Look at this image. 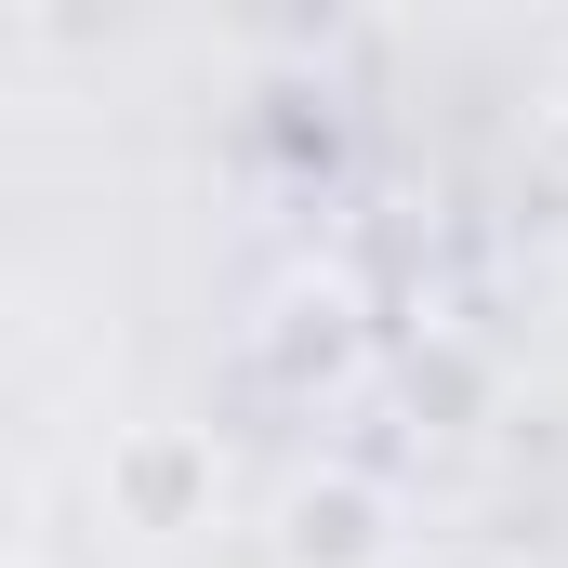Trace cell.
Wrapping results in <instances>:
<instances>
[{
  "label": "cell",
  "instance_id": "obj_1",
  "mask_svg": "<svg viewBox=\"0 0 568 568\" xmlns=\"http://www.w3.org/2000/svg\"><path fill=\"white\" fill-rule=\"evenodd\" d=\"M265 568H397V503H384V476H344V463L291 476L278 516H265Z\"/></svg>",
  "mask_w": 568,
  "mask_h": 568
},
{
  "label": "cell",
  "instance_id": "obj_2",
  "mask_svg": "<svg viewBox=\"0 0 568 568\" xmlns=\"http://www.w3.org/2000/svg\"><path fill=\"white\" fill-rule=\"evenodd\" d=\"M106 516L120 529H199L212 516V436L199 424H120L106 436Z\"/></svg>",
  "mask_w": 568,
  "mask_h": 568
},
{
  "label": "cell",
  "instance_id": "obj_3",
  "mask_svg": "<svg viewBox=\"0 0 568 568\" xmlns=\"http://www.w3.org/2000/svg\"><path fill=\"white\" fill-rule=\"evenodd\" d=\"M556 133H568V67H556Z\"/></svg>",
  "mask_w": 568,
  "mask_h": 568
}]
</instances>
